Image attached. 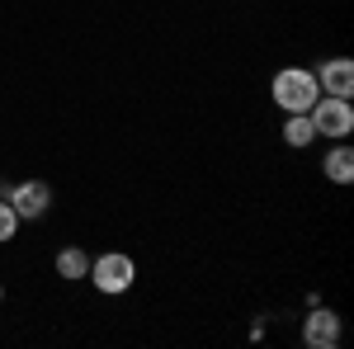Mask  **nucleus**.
Segmentation results:
<instances>
[{"label":"nucleus","instance_id":"f257e3e1","mask_svg":"<svg viewBox=\"0 0 354 349\" xmlns=\"http://www.w3.org/2000/svg\"><path fill=\"white\" fill-rule=\"evenodd\" d=\"M270 95H274V104L283 109V113H307V109L317 104L322 85H317L312 71H302V66H283V71H274Z\"/></svg>","mask_w":354,"mask_h":349},{"label":"nucleus","instance_id":"f03ea898","mask_svg":"<svg viewBox=\"0 0 354 349\" xmlns=\"http://www.w3.org/2000/svg\"><path fill=\"white\" fill-rule=\"evenodd\" d=\"M100 293H109V297H118V293H128L137 283V260L133 255H123V250H109V255H100V260H90V274H85Z\"/></svg>","mask_w":354,"mask_h":349},{"label":"nucleus","instance_id":"7ed1b4c3","mask_svg":"<svg viewBox=\"0 0 354 349\" xmlns=\"http://www.w3.org/2000/svg\"><path fill=\"white\" fill-rule=\"evenodd\" d=\"M307 118H312L317 137H335V142H345V137L354 133V104H350V100H335V95H317V104L307 109Z\"/></svg>","mask_w":354,"mask_h":349},{"label":"nucleus","instance_id":"20e7f679","mask_svg":"<svg viewBox=\"0 0 354 349\" xmlns=\"http://www.w3.org/2000/svg\"><path fill=\"white\" fill-rule=\"evenodd\" d=\"M312 76H317V85H322V95H335V100H350L354 95V62L350 57H330V62H322Z\"/></svg>","mask_w":354,"mask_h":349},{"label":"nucleus","instance_id":"39448f33","mask_svg":"<svg viewBox=\"0 0 354 349\" xmlns=\"http://www.w3.org/2000/svg\"><path fill=\"white\" fill-rule=\"evenodd\" d=\"M302 345L307 349H335L340 345V317L330 307H317L307 321H302Z\"/></svg>","mask_w":354,"mask_h":349},{"label":"nucleus","instance_id":"423d86ee","mask_svg":"<svg viewBox=\"0 0 354 349\" xmlns=\"http://www.w3.org/2000/svg\"><path fill=\"white\" fill-rule=\"evenodd\" d=\"M48 203H53V189L43 185V180H28V185L10 189V208L19 213V222H24V217H43Z\"/></svg>","mask_w":354,"mask_h":349},{"label":"nucleus","instance_id":"0eeeda50","mask_svg":"<svg viewBox=\"0 0 354 349\" xmlns=\"http://www.w3.org/2000/svg\"><path fill=\"white\" fill-rule=\"evenodd\" d=\"M322 170H326V180H335V185H350V180H354V151L345 147V142H340L335 151H326Z\"/></svg>","mask_w":354,"mask_h":349},{"label":"nucleus","instance_id":"6e6552de","mask_svg":"<svg viewBox=\"0 0 354 349\" xmlns=\"http://www.w3.org/2000/svg\"><path fill=\"white\" fill-rule=\"evenodd\" d=\"M283 142H288V147H312V142H317V128H312V118H307V113H288V118H283Z\"/></svg>","mask_w":354,"mask_h":349},{"label":"nucleus","instance_id":"1a4fd4ad","mask_svg":"<svg viewBox=\"0 0 354 349\" xmlns=\"http://www.w3.org/2000/svg\"><path fill=\"white\" fill-rule=\"evenodd\" d=\"M57 274H62V279H85V274H90V255H85L81 245L57 250Z\"/></svg>","mask_w":354,"mask_h":349},{"label":"nucleus","instance_id":"9d476101","mask_svg":"<svg viewBox=\"0 0 354 349\" xmlns=\"http://www.w3.org/2000/svg\"><path fill=\"white\" fill-rule=\"evenodd\" d=\"M15 232H19V213L10 208V198L0 203V241H15Z\"/></svg>","mask_w":354,"mask_h":349},{"label":"nucleus","instance_id":"9b49d317","mask_svg":"<svg viewBox=\"0 0 354 349\" xmlns=\"http://www.w3.org/2000/svg\"><path fill=\"white\" fill-rule=\"evenodd\" d=\"M0 297H5V288H0Z\"/></svg>","mask_w":354,"mask_h":349}]
</instances>
